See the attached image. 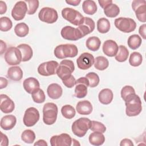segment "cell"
Returning <instances> with one entry per match:
<instances>
[{
	"label": "cell",
	"instance_id": "8",
	"mask_svg": "<svg viewBox=\"0 0 146 146\" xmlns=\"http://www.w3.org/2000/svg\"><path fill=\"white\" fill-rule=\"evenodd\" d=\"M6 62L11 66H15L19 64L22 59L21 51L15 47H9L4 56Z\"/></svg>",
	"mask_w": 146,
	"mask_h": 146
},
{
	"label": "cell",
	"instance_id": "11",
	"mask_svg": "<svg viewBox=\"0 0 146 146\" xmlns=\"http://www.w3.org/2000/svg\"><path fill=\"white\" fill-rule=\"evenodd\" d=\"M39 112L35 107L27 108L23 116V123L26 127H32L34 125L39 119Z\"/></svg>",
	"mask_w": 146,
	"mask_h": 146
},
{
	"label": "cell",
	"instance_id": "36",
	"mask_svg": "<svg viewBox=\"0 0 146 146\" xmlns=\"http://www.w3.org/2000/svg\"><path fill=\"white\" fill-rule=\"evenodd\" d=\"M29 28L27 24L24 22L18 23L14 27V32L19 37H25L28 34Z\"/></svg>",
	"mask_w": 146,
	"mask_h": 146
},
{
	"label": "cell",
	"instance_id": "28",
	"mask_svg": "<svg viewBox=\"0 0 146 146\" xmlns=\"http://www.w3.org/2000/svg\"><path fill=\"white\" fill-rule=\"evenodd\" d=\"M89 141L90 143L93 145H101L105 141V137L103 133L99 132H94L90 135Z\"/></svg>",
	"mask_w": 146,
	"mask_h": 146
},
{
	"label": "cell",
	"instance_id": "25",
	"mask_svg": "<svg viewBox=\"0 0 146 146\" xmlns=\"http://www.w3.org/2000/svg\"><path fill=\"white\" fill-rule=\"evenodd\" d=\"M99 102L104 105L109 104L112 101L113 94L111 90L109 88H104L102 90L98 95Z\"/></svg>",
	"mask_w": 146,
	"mask_h": 146
},
{
	"label": "cell",
	"instance_id": "10",
	"mask_svg": "<svg viewBox=\"0 0 146 146\" xmlns=\"http://www.w3.org/2000/svg\"><path fill=\"white\" fill-rule=\"evenodd\" d=\"M59 63L55 60H50L41 63L38 67V72L39 75L48 76L55 75Z\"/></svg>",
	"mask_w": 146,
	"mask_h": 146
},
{
	"label": "cell",
	"instance_id": "50",
	"mask_svg": "<svg viewBox=\"0 0 146 146\" xmlns=\"http://www.w3.org/2000/svg\"><path fill=\"white\" fill-rule=\"evenodd\" d=\"M98 2L100 5V6H101L102 8L103 9H104L106 8L108 5L111 4L112 3V1L111 0H104V1H102V0H99L98 1Z\"/></svg>",
	"mask_w": 146,
	"mask_h": 146
},
{
	"label": "cell",
	"instance_id": "51",
	"mask_svg": "<svg viewBox=\"0 0 146 146\" xmlns=\"http://www.w3.org/2000/svg\"><path fill=\"white\" fill-rule=\"evenodd\" d=\"M7 11V6L5 2L3 1H0V14H5Z\"/></svg>",
	"mask_w": 146,
	"mask_h": 146
},
{
	"label": "cell",
	"instance_id": "9",
	"mask_svg": "<svg viewBox=\"0 0 146 146\" xmlns=\"http://www.w3.org/2000/svg\"><path fill=\"white\" fill-rule=\"evenodd\" d=\"M38 17L42 22L51 24L55 23L57 21L58 15L56 10L54 9L45 7L39 11Z\"/></svg>",
	"mask_w": 146,
	"mask_h": 146
},
{
	"label": "cell",
	"instance_id": "13",
	"mask_svg": "<svg viewBox=\"0 0 146 146\" xmlns=\"http://www.w3.org/2000/svg\"><path fill=\"white\" fill-rule=\"evenodd\" d=\"M74 96L78 98H83L87 94V87L89 82L86 77H81L76 80Z\"/></svg>",
	"mask_w": 146,
	"mask_h": 146
},
{
	"label": "cell",
	"instance_id": "19",
	"mask_svg": "<svg viewBox=\"0 0 146 146\" xmlns=\"http://www.w3.org/2000/svg\"><path fill=\"white\" fill-rule=\"evenodd\" d=\"M0 97V109L1 111L5 113L12 112L15 108L14 102L5 94H1Z\"/></svg>",
	"mask_w": 146,
	"mask_h": 146
},
{
	"label": "cell",
	"instance_id": "49",
	"mask_svg": "<svg viewBox=\"0 0 146 146\" xmlns=\"http://www.w3.org/2000/svg\"><path fill=\"white\" fill-rule=\"evenodd\" d=\"M120 146H133V143L129 139H123L120 144Z\"/></svg>",
	"mask_w": 146,
	"mask_h": 146
},
{
	"label": "cell",
	"instance_id": "47",
	"mask_svg": "<svg viewBox=\"0 0 146 146\" xmlns=\"http://www.w3.org/2000/svg\"><path fill=\"white\" fill-rule=\"evenodd\" d=\"M1 146H7L9 144V140L7 136L1 132Z\"/></svg>",
	"mask_w": 146,
	"mask_h": 146
},
{
	"label": "cell",
	"instance_id": "44",
	"mask_svg": "<svg viewBox=\"0 0 146 146\" xmlns=\"http://www.w3.org/2000/svg\"><path fill=\"white\" fill-rule=\"evenodd\" d=\"M136 94L134 88L131 86H125L121 90V97L125 102L131 95Z\"/></svg>",
	"mask_w": 146,
	"mask_h": 146
},
{
	"label": "cell",
	"instance_id": "37",
	"mask_svg": "<svg viewBox=\"0 0 146 146\" xmlns=\"http://www.w3.org/2000/svg\"><path fill=\"white\" fill-rule=\"evenodd\" d=\"M61 113L64 117L67 119H71L73 118L76 113L74 108L68 104L63 106L61 108Z\"/></svg>",
	"mask_w": 146,
	"mask_h": 146
},
{
	"label": "cell",
	"instance_id": "32",
	"mask_svg": "<svg viewBox=\"0 0 146 146\" xmlns=\"http://www.w3.org/2000/svg\"><path fill=\"white\" fill-rule=\"evenodd\" d=\"M129 55V51L126 47L120 45L118 47L117 54L115 56V59L119 62H123L127 60Z\"/></svg>",
	"mask_w": 146,
	"mask_h": 146
},
{
	"label": "cell",
	"instance_id": "18",
	"mask_svg": "<svg viewBox=\"0 0 146 146\" xmlns=\"http://www.w3.org/2000/svg\"><path fill=\"white\" fill-rule=\"evenodd\" d=\"M95 27V24L94 21L89 17H84V21L77 29L80 32L83 37L92 33Z\"/></svg>",
	"mask_w": 146,
	"mask_h": 146
},
{
	"label": "cell",
	"instance_id": "12",
	"mask_svg": "<svg viewBox=\"0 0 146 146\" xmlns=\"http://www.w3.org/2000/svg\"><path fill=\"white\" fill-rule=\"evenodd\" d=\"M132 7L137 19L143 23L146 22V1L145 0H134Z\"/></svg>",
	"mask_w": 146,
	"mask_h": 146
},
{
	"label": "cell",
	"instance_id": "17",
	"mask_svg": "<svg viewBox=\"0 0 146 146\" xmlns=\"http://www.w3.org/2000/svg\"><path fill=\"white\" fill-rule=\"evenodd\" d=\"M51 146H70L72 145V139L67 133L54 135L50 139Z\"/></svg>",
	"mask_w": 146,
	"mask_h": 146
},
{
	"label": "cell",
	"instance_id": "46",
	"mask_svg": "<svg viewBox=\"0 0 146 146\" xmlns=\"http://www.w3.org/2000/svg\"><path fill=\"white\" fill-rule=\"evenodd\" d=\"M63 84L67 88H72L76 84V79L73 75H71L67 79L62 80Z\"/></svg>",
	"mask_w": 146,
	"mask_h": 146
},
{
	"label": "cell",
	"instance_id": "39",
	"mask_svg": "<svg viewBox=\"0 0 146 146\" xmlns=\"http://www.w3.org/2000/svg\"><path fill=\"white\" fill-rule=\"evenodd\" d=\"M21 139L26 143L31 144L35 139V134L31 129L25 130L21 134Z\"/></svg>",
	"mask_w": 146,
	"mask_h": 146
},
{
	"label": "cell",
	"instance_id": "55",
	"mask_svg": "<svg viewBox=\"0 0 146 146\" xmlns=\"http://www.w3.org/2000/svg\"><path fill=\"white\" fill-rule=\"evenodd\" d=\"M47 143L46 142L45 140L40 139L38 140L36 143H34V145H43V146H47Z\"/></svg>",
	"mask_w": 146,
	"mask_h": 146
},
{
	"label": "cell",
	"instance_id": "21",
	"mask_svg": "<svg viewBox=\"0 0 146 146\" xmlns=\"http://www.w3.org/2000/svg\"><path fill=\"white\" fill-rule=\"evenodd\" d=\"M23 86L27 93L31 94L34 91L39 88L40 84L36 78L29 77L23 81Z\"/></svg>",
	"mask_w": 146,
	"mask_h": 146
},
{
	"label": "cell",
	"instance_id": "5",
	"mask_svg": "<svg viewBox=\"0 0 146 146\" xmlns=\"http://www.w3.org/2000/svg\"><path fill=\"white\" fill-rule=\"evenodd\" d=\"M63 18L75 26H79L84 21V17L78 11L70 7H66L62 10Z\"/></svg>",
	"mask_w": 146,
	"mask_h": 146
},
{
	"label": "cell",
	"instance_id": "45",
	"mask_svg": "<svg viewBox=\"0 0 146 146\" xmlns=\"http://www.w3.org/2000/svg\"><path fill=\"white\" fill-rule=\"evenodd\" d=\"M26 3L28 5L27 9V14L33 15L37 10L39 7V1L38 0H31V1H25Z\"/></svg>",
	"mask_w": 146,
	"mask_h": 146
},
{
	"label": "cell",
	"instance_id": "26",
	"mask_svg": "<svg viewBox=\"0 0 146 146\" xmlns=\"http://www.w3.org/2000/svg\"><path fill=\"white\" fill-rule=\"evenodd\" d=\"M7 76L13 81H19L23 77V71L19 66H13L8 69Z\"/></svg>",
	"mask_w": 146,
	"mask_h": 146
},
{
	"label": "cell",
	"instance_id": "15",
	"mask_svg": "<svg viewBox=\"0 0 146 146\" xmlns=\"http://www.w3.org/2000/svg\"><path fill=\"white\" fill-rule=\"evenodd\" d=\"M94 61L95 59L92 54L88 52H83L76 59V63L79 69L86 70L94 64Z\"/></svg>",
	"mask_w": 146,
	"mask_h": 146
},
{
	"label": "cell",
	"instance_id": "20",
	"mask_svg": "<svg viewBox=\"0 0 146 146\" xmlns=\"http://www.w3.org/2000/svg\"><path fill=\"white\" fill-rule=\"evenodd\" d=\"M118 47L117 44L114 40L109 39L104 42L102 49L105 55L110 57H112L117 54Z\"/></svg>",
	"mask_w": 146,
	"mask_h": 146
},
{
	"label": "cell",
	"instance_id": "42",
	"mask_svg": "<svg viewBox=\"0 0 146 146\" xmlns=\"http://www.w3.org/2000/svg\"><path fill=\"white\" fill-rule=\"evenodd\" d=\"M86 77L87 78L89 82V86L91 88L96 87L99 83V77L97 74L91 72L86 74Z\"/></svg>",
	"mask_w": 146,
	"mask_h": 146
},
{
	"label": "cell",
	"instance_id": "27",
	"mask_svg": "<svg viewBox=\"0 0 146 146\" xmlns=\"http://www.w3.org/2000/svg\"><path fill=\"white\" fill-rule=\"evenodd\" d=\"M21 52L22 56V62H27L31 59L33 55V51L31 47L27 44L23 43L17 47Z\"/></svg>",
	"mask_w": 146,
	"mask_h": 146
},
{
	"label": "cell",
	"instance_id": "34",
	"mask_svg": "<svg viewBox=\"0 0 146 146\" xmlns=\"http://www.w3.org/2000/svg\"><path fill=\"white\" fill-rule=\"evenodd\" d=\"M110 23L109 21L105 18H101L97 21V29L98 31L104 34L108 32L110 29Z\"/></svg>",
	"mask_w": 146,
	"mask_h": 146
},
{
	"label": "cell",
	"instance_id": "14",
	"mask_svg": "<svg viewBox=\"0 0 146 146\" xmlns=\"http://www.w3.org/2000/svg\"><path fill=\"white\" fill-rule=\"evenodd\" d=\"M27 5L25 1L17 2L11 10V16L15 21L23 19L27 13Z\"/></svg>",
	"mask_w": 146,
	"mask_h": 146
},
{
	"label": "cell",
	"instance_id": "38",
	"mask_svg": "<svg viewBox=\"0 0 146 146\" xmlns=\"http://www.w3.org/2000/svg\"><path fill=\"white\" fill-rule=\"evenodd\" d=\"M143 62V56L138 52H133L131 53L129 59V63L133 67L139 66Z\"/></svg>",
	"mask_w": 146,
	"mask_h": 146
},
{
	"label": "cell",
	"instance_id": "31",
	"mask_svg": "<svg viewBox=\"0 0 146 146\" xmlns=\"http://www.w3.org/2000/svg\"><path fill=\"white\" fill-rule=\"evenodd\" d=\"M104 13L107 17L115 18L119 15L120 9L117 5L112 3L104 9Z\"/></svg>",
	"mask_w": 146,
	"mask_h": 146
},
{
	"label": "cell",
	"instance_id": "7",
	"mask_svg": "<svg viewBox=\"0 0 146 146\" xmlns=\"http://www.w3.org/2000/svg\"><path fill=\"white\" fill-rule=\"evenodd\" d=\"M114 24L119 30L125 33L133 31L136 27L135 21L129 18L120 17L116 18L115 20Z\"/></svg>",
	"mask_w": 146,
	"mask_h": 146
},
{
	"label": "cell",
	"instance_id": "6",
	"mask_svg": "<svg viewBox=\"0 0 146 146\" xmlns=\"http://www.w3.org/2000/svg\"><path fill=\"white\" fill-rule=\"evenodd\" d=\"M75 70V66L72 60L64 59L59 64L56 74L58 77L63 80L70 77Z\"/></svg>",
	"mask_w": 146,
	"mask_h": 146
},
{
	"label": "cell",
	"instance_id": "35",
	"mask_svg": "<svg viewBox=\"0 0 146 146\" xmlns=\"http://www.w3.org/2000/svg\"><path fill=\"white\" fill-rule=\"evenodd\" d=\"M141 43L142 40L141 37L137 34H133L129 36L127 41L128 46L132 50L138 48L141 44Z\"/></svg>",
	"mask_w": 146,
	"mask_h": 146
},
{
	"label": "cell",
	"instance_id": "22",
	"mask_svg": "<svg viewBox=\"0 0 146 146\" xmlns=\"http://www.w3.org/2000/svg\"><path fill=\"white\" fill-rule=\"evenodd\" d=\"M17 123L16 117L13 115H7L3 116L1 120V127L6 131L13 129Z\"/></svg>",
	"mask_w": 146,
	"mask_h": 146
},
{
	"label": "cell",
	"instance_id": "40",
	"mask_svg": "<svg viewBox=\"0 0 146 146\" xmlns=\"http://www.w3.org/2000/svg\"><path fill=\"white\" fill-rule=\"evenodd\" d=\"M31 97L33 101L36 103H42L46 99L45 94L43 91L40 88L36 90L31 94Z\"/></svg>",
	"mask_w": 146,
	"mask_h": 146
},
{
	"label": "cell",
	"instance_id": "43",
	"mask_svg": "<svg viewBox=\"0 0 146 146\" xmlns=\"http://www.w3.org/2000/svg\"><path fill=\"white\" fill-rule=\"evenodd\" d=\"M90 129L94 132H99L101 133H104L106 131V127L103 123L94 120L91 121Z\"/></svg>",
	"mask_w": 146,
	"mask_h": 146
},
{
	"label": "cell",
	"instance_id": "48",
	"mask_svg": "<svg viewBox=\"0 0 146 146\" xmlns=\"http://www.w3.org/2000/svg\"><path fill=\"white\" fill-rule=\"evenodd\" d=\"M145 29H146V25L145 24H143L141 26H140L139 29V34L141 36V37L144 39H146V35H145Z\"/></svg>",
	"mask_w": 146,
	"mask_h": 146
},
{
	"label": "cell",
	"instance_id": "4",
	"mask_svg": "<svg viewBox=\"0 0 146 146\" xmlns=\"http://www.w3.org/2000/svg\"><path fill=\"white\" fill-rule=\"evenodd\" d=\"M91 121L87 117H80L76 120L72 124L71 130L78 137H83L90 128Z\"/></svg>",
	"mask_w": 146,
	"mask_h": 146
},
{
	"label": "cell",
	"instance_id": "56",
	"mask_svg": "<svg viewBox=\"0 0 146 146\" xmlns=\"http://www.w3.org/2000/svg\"><path fill=\"white\" fill-rule=\"evenodd\" d=\"M72 145H80V144L78 142L77 140H76L74 139H72Z\"/></svg>",
	"mask_w": 146,
	"mask_h": 146
},
{
	"label": "cell",
	"instance_id": "52",
	"mask_svg": "<svg viewBox=\"0 0 146 146\" xmlns=\"http://www.w3.org/2000/svg\"><path fill=\"white\" fill-rule=\"evenodd\" d=\"M8 84V80L3 77H1L0 78V88L3 89L7 87Z\"/></svg>",
	"mask_w": 146,
	"mask_h": 146
},
{
	"label": "cell",
	"instance_id": "41",
	"mask_svg": "<svg viewBox=\"0 0 146 146\" xmlns=\"http://www.w3.org/2000/svg\"><path fill=\"white\" fill-rule=\"evenodd\" d=\"M13 26L11 19L7 17H3L0 18V30L2 31H9Z\"/></svg>",
	"mask_w": 146,
	"mask_h": 146
},
{
	"label": "cell",
	"instance_id": "16",
	"mask_svg": "<svg viewBox=\"0 0 146 146\" xmlns=\"http://www.w3.org/2000/svg\"><path fill=\"white\" fill-rule=\"evenodd\" d=\"M63 38L68 40H77L83 38L80 32L77 28L66 26L62 28L60 32Z\"/></svg>",
	"mask_w": 146,
	"mask_h": 146
},
{
	"label": "cell",
	"instance_id": "30",
	"mask_svg": "<svg viewBox=\"0 0 146 146\" xmlns=\"http://www.w3.org/2000/svg\"><path fill=\"white\" fill-rule=\"evenodd\" d=\"M100 40L99 38L95 36L89 37L86 42V46L87 48L92 51H98L100 48Z\"/></svg>",
	"mask_w": 146,
	"mask_h": 146
},
{
	"label": "cell",
	"instance_id": "23",
	"mask_svg": "<svg viewBox=\"0 0 146 146\" xmlns=\"http://www.w3.org/2000/svg\"><path fill=\"white\" fill-rule=\"evenodd\" d=\"M48 96L52 99H58L60 98L63 93L61 86L57 83L50 84L47 89Z\"/></svg>",
	"mask_w": 146,
	"mask_h": 146
},
{
	"label": "cell",
	"instance_id": "3",
	"mask_svg": "<svg viewBox=\"0 0 146 146\" xmlns=\"http://www.w3.org/2000/svg\"><path fill=\"white\" fill-rule=\"evenodd\" d=\"M58 107L54 103H46L43 107V121L47 125L54 124L57 119Z\"/></svg>",
	"mask_w": 146,
	"mask_h": 146
},
{
	"label": "cell",
	"instance_id": "24",
	"mask_svg": "<svg viewBox=\"0 0 146 146\" xmlns=\"http://www.w3.org/2000/svg\"><path fill=\"white\" fill-rule=\"evenodd\" d=\"M76 110L80 115H90L93 110L91 103L88 100H82L79 102L76 106Z\"/></svg>",
	"mask_w": 146,
	"mask_h": 146
},
{
	"label": "cell",
	"instance_id": "2",
	"mask_svg": "<svg viewBox=\"0 0 146 146\" xmlns=\"http://www.w3.org/2000/svg\"><path fill=\"white\" fill-rule=\"evenodd\" d=\"M55 56L58 59L74 58L78 55L77 47L73 44H64L57 46L54 51Z\"/></svg>",
	"mask_w": 146,
	"mask_h": 146
},
{
	"label": "cell",
	"instance_id": "29",
	"mask_svg": "<svg viewBox=\"0 0 146 146\" xmlns=\"http://www.w3.org/2000/svg\"><path fill=\"white\" fill-rule=\"evenodd\" d=\"M83 11L88 15H93L97 11V6L95 1L92 0L84 1L82 4Z\"/></svg>",
	"mask_w": 146,
	"mask_h": 146
},
{
	"label": "cell",
	"instance_id": "54",
	"mask_svg": "<svg viewBox=\"0 0 146 146\" xmlns=\"http://www.w3.org/2000/svg\"><path fill=\"white\" fill-rule=\"evenodd\" d=\"M66 2L70 5H72L74 6L79 5V4L81 2L80 0H70V1H66Z\"/></svg>",
	"mask_w": 146,
	"mask_h": 146
},
{
	"label": "cell",
	"instance_id": "1",
	"mask_svg": "<svg viewBox=\"0 0 146 146\" xmlns=\"http://www.w3.org/2000/svg\"><path fill=\"white\" fill-rule=\"evenodd\" d=\"M125 113L128 116H136L142 110V103L140 97L134 94L129 96L125 101Z\"/></svg>",
	"mask_w": 146,
	"mask_h": 146
},
{
	"label": "cell",
	"instance_id": "33",
	"mask_svg": "<svg viewBox=\"0 0 146 146\" xmlns=\"http://www.w3.org/2000/svg\"><path fill=\"white\" fill-rule=\"evenodd\" d=\"M94 67L96 69L100 71L106 70L109 66L108 59L103 56L96 57L94 61Z\"/></svg>",
	"mask_w": 146,
	"mask_h": 146
},
{
	"label": "cell",
	"instance_id": "53",
	"mask_svg": "<svg viewBox=\"0 0 146 146\" xmlns=\"http://www.w3.org/2000/svg\"><path fill=\"white\" fill-rule=\"evenodd\" d=\"M1 42V54L2 55L5 51H6V44L2 40H0Z\"/></svg>",
	"mask_w": 146,
	"mask_h": 146
}]
</instances>
